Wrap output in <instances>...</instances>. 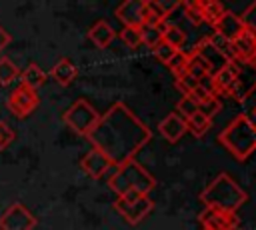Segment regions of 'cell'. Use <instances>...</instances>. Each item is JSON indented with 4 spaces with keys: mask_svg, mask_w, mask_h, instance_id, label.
Here are the masks:
<instances>
[{
    "mask_svg": "<svg viewBox=\"0 0 256 230\" xmlns=\"http://www.w3.org/2000/svg\"><path fill=\"white\" fill-rule=\"evenodd\" d=\"M150 128L124 102H114L100 114L96 126L88 134V142L116 168L136 158V154L150 142Z\"/></svg>",
    "mask_w": 256,
    "mask_h": 230,
    "instance_id": "6da1fadb",
    "label": "cell"
},
{
    "mask_svg": "<svg viewBox=\"0 0 256 230\" xmlns=\"http://www.w3.org/2000/svg\"><path fill=\"white\" fill-rule=\"evenodd\" d=\"M246 200H248V194L240 188V184L228 172H220L200 192V202L204 204V208H214L228 214H236V210Z\"/></svg>",
    "mask_w": 256,
    "mask_h": 230,
    "instance_id": "7a4b0ae2",
    "label": "cell"
},
{
    "mask_svg": "<svg viewBox=\"0 0 256 230\" xmlns=\"http://www.w3.org/2000/svg\"><path fill=\"white\" fill-rule=\"evenodd\" d=\"M218 142L238 160H248L250 154L256 152V124L246 116L238 114L218 136Z\"/></svg>",
    "mask_w": 256,
    "mask_h": 230,
    "instance_id": "3957f363",
    "label": "cell"
},
{
    "mask_svg": "<svg viewBox=\"0 0 256 230\" xmlns=\"http://www.w3.org/2000/svg\"><path fill=\"white\" fill-rule=\"evenodd\" d=\"M108 186L116 196H122L130 190H136V192L148 196L156 188V180L136 158H132V160L116 166V170L108 178Z\"/></svg>",
    "mask_w": 256,
    "mask_h": 230,
    "instance_id": "277c9868",
    "label": "cell"
},
{
    "mask_svg": "<svg viewBox=\"0 0 256 230\" xmlns=\"http://www.w3.org/2000/svg\"><path fill=\"white\" fill-rule=\"evenodd\" d=\"M114 208L118 210V214L132 226L140 224L154 208V202L150 200V196L146 194H140L136 190H130L122 196H116V202H114Z\"/></svg>",
    "mask_w": 256,
    "mask_h": 230,
    "instance_id": "5b68a950",
    "label": "cell"
},
{
    "mask_svg": "<svg viewBox=\"0 0 256 230\" xmlns=\"http://www.w3.org/2000/svg\"><path fill=\"white\" fill-rule=\"evenodd\" d=\"M98 118H100V114L96 112V108L88 100H84V98L72 102V106L62 116V120H64V124L68 128H72L76 134L86 136V138L92 132V128L96 126Z\"/></svg>",
    "mask_w": 256,
    "mask_h": 230,
    "instance_id": "8992f818",
    "label": "cell"
},
{
    "mask_svg": "<svg viewBox=\"0 0 256 230\" xmlns=\"http://www.w3.org/2000/svg\"><path fill=\"white\" fill-rule=\"evenodd\" d=\"M236 66V80L232 90L228 92L230 98H234L236 102L246 100L254 90H256V62H242V60H232Z\"/></svg>",
    "mask_w": 256,
    "mask_h": 230,
    "instance_id": "52a82bcc",
    "label": "cell"
},
{
    "mask_svg": "<svg viewBox=\"0 0 256 230\" xmlns=\"http://www.w3.org/2000/svg\"><path fill=\"white\" fill-rule=\"evenodd\" d=\"M38 102H40L38 92H36V90H30V88H26V86L20 84V86H16V88L10 92V96H8V100H6V108L10 110L12 116H16V118H26V116H30V114L36 110Z\"/></svg>",
    "mask_w": 256,
    "mask_h": 230,
    "instance_id": "ba28073f",
    "label": "cell"
},
{
    "mask_svg": "<svg viewBox=\"0 0 256 230\" xmlns=\"http://www.w3.org/2000/svg\"><path fill=\"white\" fill-rule=\"evenodd\" d=\"M192 52L198 54V56L210 66L212 74H216L218 70H222V68H226V66L230 64L228 52H226L214 38H204V40H200V42L192 48Z\"/></svg>",
    "mask_w": 256,
    "mask_h": 230,
    "instance_id": "9c48e42d",
    "label": "cell"
},
{
    "mask_svg": "<svg viewBox=\"0 0 256 230\" xmlns=\"http://www.w3.org/2000/svg\"><path fill=\"white\" fill-rule=\"evenodd\" d=\"M34 226L36 218L22 202L10 204L0 216V230H32Z\"/></svg>",
    "mask_w": 256,
    "mask_h": 230,
    "instance_id": "30bf717a",
    "label": "cell"
},
{
    "mask_svg": "<svg viewBox=\"0 0 256 230\" xmlns=\"http://www.w3.org/2000/svg\"><path fill=\"white\" fill-rule=\"evenodd\" d=\"M198 222L202 224L204 230H238L240 224L236 214L220 212L214 208H204L198 216Z\"/></svg>",
    "mask_w": 256,
    "mask_h": 230,
    "instance_id": "8fae6325",
    "label": "cell"
},
{
    "mask_svg": "<svg viewBox=\"0 0 256 230\" xmlns=\"http://www.w3.org/2000/svg\"><path fill=\"white\" fill-rule=\"evenodd\" d=\"M116 18L128 28L144 26V0H124L116 6Z\"/></svg>",
    "mask_w": 256,
    "mask_h": 230,
    "instance_id": "7c38bea8",
    "label": "cell"
},
{
    "mask_svg": "<svg viewBox=\"0 0 256 230\" xmlns=\"http://www.w3.org/2000/svg\"><path fill=\"white\" fill-rule=\"evenodd\" d=\"M80 168H82L84 174H88L90 178L98 180V178H102L104 174H108V170L114 168V164H112L102 152H98L96 148H92L90 152H86V154L82 156Z\"/></svg>",
    "mask_w": 256,
    "mask_h": 230,
    "instance_id": "4fadbf2b",
    "label": "cell"
},
{
    "mask_svg": "<svg viewBox=\"0 0 256 230\" xmlns=\"http://www.w3.org/2000/svg\"><path fill=\"white\" fill-rule=\"evenodd\" d=\"M214 30H216V34L224 40V42H232V40H236L242 32H244V24H242V20H240V16H236L234 12H230V10H226L222 16H220V20L212 26Z\"/></svg>",
    "mask_w": 256,
    "mask_h": 230,
    "instance_id": "5bb4252c",
    "label": "cell"
},
{
    "mask_svg": "<svg viewBox=\"0 0 256 230\" xmlns=\"http://www.w3.org/2000/svg\"><path fill=\"white\" fill-rule=\"evenodd\" d=\"M232 48L230 58L232 60H242V62H250L256 58V36H252L250 32H242L236 40H232L228 44Z\"/></svg>",
    "mask_w": 256,
    "mask_h": 230,
    "instance_id": "9a60e30c",
    "label": "cell"
},
{
    "mask_svg": "<svg viewBox=\"0 0 256 230\" xmlns=\"http://www.w3.org/2000/svg\"><path fill=\"white\" fill-rule=\"evenodd\" d=\"M158 130H160V134L164 136V140H168L170 144H176V142L188 132L186 120H182L176 112H170L166 118H162L160 124H158Z\"/></svg>",
    "mask_w": 256,
    "mask_h": 230,
    "instance_id": "2e32d148",
    "label": "cell"
},
{
    "mask_svg": "<svg viewBox=\"0 0 256 230\" xmlns=\"http://www.w3.org/2000/svg\"><path fill=\"white\" fill-rule=\"evenodd\" d=\"M76 74H78L76 64H74L70 58H66V56H62L60 60H56V64H54L52 70H50V78H52L54 82H58L60 86H70V84L74 82Z\"/></svg>",
    "mask_w": 256,
    "mask_h": 230,
    "instance_id": "e0dca14e",
    "label": "cell"
},
{
    "mask_svg": "<svg viewBox=\"0 0 256 230\" xmlns=\"http://www.w3.org/2000/svg\"><path fill=\"white\" fill-rule=\"evenodd\" d=\"M170 18V8H166L158 0H144V24L162 26Z\"/></svg>",
    "mask_w": 256,
    "mask_h": 230,
    "instance_id": "ac0fdd59",
    "label": "cell"
},
{
    "mask_svg": "<svg viewBox=\"0 0 256 230\" xmlns=\"http://www.w3.org/2000/svg\"><path fill=\"white\" fill-rule=\"evenodd\" d=\"M114 36H116V32H114V28H112L106 20L94 22L92 28L88 30V38H90V42H92L96 48H108L110 42L114 40Z\"/></svg>",
    "mask_w": 256,
    "mask_h": 230,
    "instance_id": "d6986e66",
    "label": "cell"
},
{
    "mask_svg": "<svg viewBox=\"0 0 256 230\" xmlns=\"http://www.w3.org/2000/svg\"><path fill=\"white\" fill-rule=\"evenodd\" d=\"M214 76V88H216V96H228V92L232 90L234 86V80H236V66L234 62L230 60V64L222 70H218Z\"/></svg>",
    "mask_w": 256,
    "mask_h": 230,
    "instance_id": "ffe728a7",
    "label": "cell"
},
{
    "mask_svg": "<svg viewBox=\"0 0 256 230\" xmlns=\"http://www.w3.org/2000/svg\"><path fill=\"white\" fill-rule=\"evenodd\" d=\"M48 80V74L38 66V64H28L22 72H20V84L30 88V90H38L44 82Z\"/></svg>",
    "mask_w": 256,
    "mask_h": 230,
    "instance_id": "44dd1931",
    "label": "cell"
},
{
    "mask_svg": "<svg viewBox=\"0 0 256 230\" xmlns=\"http://www.w3.org/2000/svg\"><path fill=\"white\" fill-rule=\"evenodd\" d=\"M160 30H162V40H164L168 46H172L174 50H182V46H184V42H186V34H184V30H182L178 24L166 20V22L160 26Z\"/></svg>",
    "mask_w": 256,
    "mask_h": 230,
    "instance_id": "7402d4cb",
    "label": "cell"
},
{
    "mask_svg": "<svg viewBox=\"0 0 256 230\" xmlns=\"http://www.w3.org/2000/svg\"><path fill=\"white\" fill-rule=\"evenodd\" d=\"M200 12H202V20L214 26L220 20V16L226 12V8L218 0H200Z\"/></svg>",
    "mask_w": 256,
    "mask_h": 230,
    "instance_id": "603a6c76",
    "label": "cell"
},
{
    "mask_svg": "<svg viewBox=\"0 0 256 230\" xmlns=\"http://www.w3.org/2000/svg\"><path fill=\"white\" fill-rule=\"evenodd\" d=\"M186 74H190L192 78H196V80H200V78H204V76H208V74H212V70H210V66L198 56V54H194V52H188V64H186Z\"/></svg>",
    "mask_w": 256,
    "mask_h": 230,
    "instance_id": "cb8c5ba5",
    "label": "cell"
},
{
    "mask_svg": "<svg viewBox=\"0 0 256 230\" xmlns=\"http://www.w3.org/2000/svg\"><path fill=\"white\" fill-rule=\"evenodd\" d=\"M210 126H212V120L210 118H206L202 112H196L194 116H190L188 120H186V128L194 134V136H204L208 130H210Z\"/></svg>",
    "mask_w": 256,
    "mask_h": 230,
    "instance_id": "d4e9b609",
    "label": "cell"
},
{
    "mask_svg": "<svg viewBox=\"0 0 256 230\" xmlns=\"http://www.w3.org/2000/svg\"><path fill=\"white\" fill-rule=\"evenodd\" d=\"M18 76H20L18 66H16L12 60H8V58H0V84H2V86H8V84L14 82Z\"/></svg>",
    "mask_w": 256,
    "mask_h": 230,
    "instance_id": "484cf974",
    "label": "cell"
},
{
    "mask_svg": "<svg viewBox=\"0 0 256 230\" xmlns=\"http://www.w3.org/2000/svg\"><path fill=\"white\" fill-rule=\"evenodd\" d=\"M140 36H142V44H146L150 50L156 48L162 42V30H160V26H148V24H144L140 28Z\"/></svg>",
    "mask_w": 256,
    "mask_h": 230,
    "instance_id": "4316f807",
    "label": "cell"
},
{
    "mask_svg": "<svg viewBox=\"0 0 256 230\" xmlns=\"http://www.w3.org/2000/svg\"><path fill=\"white\" fill-rule=\"evenodd\" d=\"M198 112V102L192 98V96H182L176 104V114L182 118V120H188L190 116H194Z\"/></svg>",
    "mask_w": 256,
    "mask_h": 230,
    "instance_id": "83f0119b",
    "label": "cell"
},
{
    "mask_svg": "<svg viewBox=\"0 0 256 230\" xmlns=\"http://www.w3.org/2000/svg\"><path fill=\"white\" fill-rule=\"evenodd\" d=\"M186 64H188V52L178 50V52L170 58V62H168L166 66L172 70V74H174V78H176V76H180V74L186 72Z\"/></svg>",
    "mask_w": 256,
    "mask_h": 230,
    "instance_id": "f1b7e54d",
    "label": "cell"
},
{
    "mask_svg": "<svg viewBox=\"0 0 256 230\" xmlns=\"http://www.w3.org/2000/svg\"><path fill=\"white\" fill-rule=\"evenodd\" d=\"M120 40L128 46V48H138L142 44V36H140V28H128L124 26L120 30Z\"/></svg>",
    "mask_w": 256,
    "mask_h": 230,
    "instance_id": "f546056e",
    "label": "cell"
},
{
    "mask_svg": "<svg viewBox=\"0 0 256 230\" xmlns=\"http://www.w3.org/2000/svg\"><path fill=\"white\" fill-rule=\"evenodd\" d=\"M178 8L184 10V14L188 16V20L192 24H200L202 20V12H200V0L198 2H178Z\"/></svg>",
    "mask_w": 256,
    "mask_h": 230,
    "instance_id": "4dcf8cb0",
    "label": "cell"
},
{
    "mask_svg": "<svg viewBox=\"0 0 256 230\" xmlns=\"http://www.w3.org/2000/svg\"><path fill=\"white\" fill-rule=\"evenodd\" d=\"M242 24H244V30L250 32L252 36H256V2H252L240 16Z\"/></svg>",
    "mask_w": 256,
    "mask_h": 230,
    "instance_id": "1f68e13d",
    "label": "cell"
},
{
    "mask_svg": "<svg viewBox=\"0 0 256 230\" xmlns=\"http://www.w3.org/2000/svg\"><path fill=\"white\" fill-rule=\"evenodd\" d=\"M220 108H222V104H220L218 96H212V98H208V100H204V102L198 104V112H202L210 120H212V116H216L220 112Z\"/></svg>",
    "mask_w": 256,
    "mask_h": 230,
    "instance_id": "d6a6232c",
    "label": "cell"
},
{
    "mask_svg": "<svg viewBox=\"0 0 256 230\" xmlns=\"http://www.w3.org/2000/svg\"><path fill=\"white\" fill-rule=\"evenodd\" d=\"M198 86V80L196 78H192L190 74H180V76H176V88L182 92V96H188V94H192V90Z\"/></svg>",
    "mask_w": 256,
    "mask_h": 230,
    "instance_id": "836d02e7",
    "label": "cell"
},
{
    "mask_svg": "<svg viewBox=\"0 0 256 230\" xmlns=\"http://www.w3.org/2000/svg\"><path fill=\"white\" fill-rule=\"evenodd\" d=\"M176 52H178V50H174L172 46H168L164 40H162V42H160L156 48H152V54H154V56H156V58H158L162 64H168V62H170V58H172Z\"/></svg>",
    "mask_w": 256,
    "mask_h": 230,
    "instance_id": "e575fe53",
    "label": "cell"
},
{
    "mask_svg": "<svg viewBox=\"0 0 256 230\" xmlns=\"http://www.w3.org/2000/svg\"><path fill=\"white\" fill-rule=\"evenodd\" d=\"M12 142H14V130L6 122L0 120V150L2 148H8Z\"/></svg>",
    "mask_w": 256,
    "mask_h": 230,
    "instance_id": "d590c367",
    "label": "cell"
},
{
    "mask_svg": "<svg viewBox=\"0 0 256 230\" xmlns=\"http://www.w3.org/2000/svg\"><path fill=\"white\" fill-rule=\"evenodd\" d=\"M10 40H12V38H10V34H8V32H6V30L0 26V52H2V50H4L8 44H10Z\"/></svg>",
    "mask_w": 256,
    "mask_h": 230,
    "instance_id": "8d00e7d4",
    "label": "cell"
},
{
    "mask_svg": "<svg viewBox=\"0 0 256 230\" xmlns=\"http://www.w3.org/2000/svg\"><path fill=\"white\" fill-rule=\"evenodd\" d=\"M254 116H256V108H254Z\"/></svg>",
    "mask_w": 256,
    "mask_h": 230,
    "instance_id": "74e56055",
    "label": "cell"
},
{
    "mask_svg": "<svg viewBox=\"0 0 256 230\" xmlns=\"http://www.w3.org/2000/svg\"><path fill=\"white\" fill-rule=\"evenodd\" d=\"M254 62H256V58H254Z\"/></svg>",
    "mask_w": 256,
    "mask_h": 230,
    "instance_id": "f35d334b",
    "label": "cell"
},
{
    "mask_svg": "<svg viewBox=\"0 0 256 230\" xmlns=\"http://www.w3.org/2000/svg\"><path fill=\"white\" fill-rule=\"evenodd\" d=\"M238 230H240V228H238Z\"/></svg>",
    "mask_w": 256,
    "mask_h": 230,
    "instance_id": "ab89813d",
    "label": "cell"
},
{
    "mask_svg": "<svg viewBox=\"0 0 256 230\" xmlns=\"http://www.w3.org/2000/svg\"><path fill=\"white\" fill-rule=\"evenodd\" d=\"M202 230H204V228H202Z\"/></svg>",
    "mask_w": 256,
    "mask_h": 230,
    "instance_id": "60d3db41",
    "label": "cell"
}]
</instances>
